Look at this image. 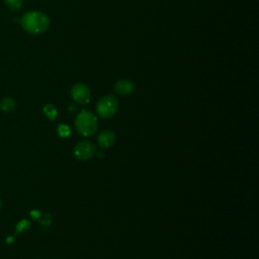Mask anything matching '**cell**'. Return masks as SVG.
I'll list each match as a JSON object with an SVG mask.
<instances>
[{
	"mask_svg": "<svg viewBox=\"0 0 259 259\" xmlns=\"http://www.w3.org/2000/svg\"><path fill=\"white\" fill-rule=\"evenodd\" d=\"M23 29L30 34H42L46 32L51 25L49 16L41 11H29L22 17Z\"/></svg>",
	"mask_w": 259,
	"mask_h": 259,
	"instance_id": "cell-1",
	"label": "cell"
},
{
	"mask_svg": "<svg viewBox=\"0 0 259 259\" xmlns=\"http://www.w3.org/2000/svg\"><path fill=\"white\" fill-rule=\"evenodd\" d=\"M75 126L77 131L85 136V137H90L94 135L97 131L98 122L97 117L94 114H92L89 111H81L75 120Z\"/></svg>",
	"mask_w": 259,
	"mask_h": 259,
	"instance_id": "cell-2",
	"label": "cell"
},
{
	"mask_svg": "<svg viewBox=\"0 0 259 259\" xmlns=\"http://www.w3.org/2000/svg\"><path fill=\"white\" fill-rule=\"evenodd\" d=\"M118 100L115 96L110 94L99 99L96 105L97 115L102 118L112 117L117 111Z\"/></svg>",
	"mask_w": 259,
	"mask_h": 259,
	"instance_id": "cell-3",
	"label": "cell"
},
{
	"mask_svg": "<svg viewBox=\"0 0 259 259\" xmlns=\"http://www.w3.org/2000/svg\"><path fill=\"white\" fill-rule=\"evenodd\" d=\"M96 153L95 145L89 141H81L74 148V155L78 160L86 161L91 159Z\"/></svg>",
	"mask_w": 259,
	"mask_h": 259,
	"instance_id": "cell-4",
	"label": "cell"
},
{
	"mask_svg": "<svg viewBox=\"0 0 259 259\" xmlns=\"http://www.w3.org/2000/svg\"><path fill=\"white\" fill-rule=\"evenodd\" d=\"M71 96L75 102L79 103L81 106H85L90 101L91 91L87 85L83 83H77L71 89Z\"/></svg>",
	"mask_w": 259,
	"mask_h": 259,
	"instance_id": "cell-5",
	"label": "cell"
},
{
	"mask_svg": "<svg viewBox=\"0 0 259 259\" xmlns=\"http://www.w3.org/2000/svg\"><path fill=\"white\" fill-rule=\"evenodd\" d=\"M114 90L118 95L127 96V95H130L131 93H133V91L135 90V84L133 81H131L129 79L118 80L114 85Z\"/></svg>",
	"mask_w": 259,
	"mask_h": 259,
	"instance_id": "cell-6",
	"label": "cell"
},
{
	"mask_svg": "<svg viewBox=\"0 0 259 259\" xmlns=\"http://www.w3.org/2000/svg\"><path fill=\"white\" fill-rule=\"evenodd\" d=\"M115 132L111 130L102 131L98 137H97V142L100 148L102 149H109L115 143Z\"/></svg>",
	"mask_w": 259,
	"mask_h": 259,
	"instance_id": "cell-7",
	"label": "cell"
},
{
	"mask_svg": "<svg viewBox=\"0 0 259 259\" xmlns=\"http://www.w3.org/2000/svg\"><path fill=\"white\" fill-rule=\"evenodd\" d=\"M0 108L3 112H11L15 109V100L11 97H5L0 102Z\"/></svg>",
	"mask_w": 259,
	"mask_h": 259,
	"instance_id": "cell-8",
	"label": "cell"
},
{
	"mask_svg": "<svg viewBox=\"0 0 259 259\" xmlns=\"http://www.w3.org/2000/svg\"><path fill=\"white\" fill-rule=\"evenodd\" d=\"M5 5L12 11H19L24 5V0H3Z\"/></svg>",
	"mask_w": 259,
	"mask_h": 259,
	"instance_id": "cell-9",
	"label": "cell"
},
{
	"mask_svg": "<svg viewBox=\"0 0 259 259\" xmlns=\"http://www.w3.org/2000/svg\"><path fill=\"white\" fill-rule=\"evenodd\" d=\"M44 113L46 115V116L51 119V120H54L56 117H57V115H58V112H57V109L55 106L53 105H47L45 108H44Z\"/></svg>",
	"mask_w": 259,
	"mask_h": 259,
	"instance_id": "cell-10",
	"label": "cell"
},
{
	"mask_svg": "<svg viewBox=\"0 0 259 259\" xmlns=\"http://www.w3.org/2000/svg\"><path fill=\"white\" fill-rule=\"evenodd\" d=\"M58 134L61 138H68L71 134V130L67 125H60L58 127Z\"/></svg>",
	"mask_w": 259,
	"mask_h": 259,
	"instance_id": "cell-11",
	"label": "cell"
},
{
	"mask_svg": "<svg viewBox=\"0 0 259 259\" xmlns=\"http://www.w3.org/2000/svg\"><path fill=\"white\" fill-rule=\"evenodd\" d=\"M29 222L27 220H23L21 221L19 224H17L16 226V231L17 232H24L25 230H28L29 228Z\"/></svg>",
	"mask_w": 259,
	"mask_h": 259,
	"instance_id": "cell-12",
	"label": "cell"
},
{
	"mask_svg": "<svg viewBox=\"0 0 259 259\" xmlns=\"http://www.w3.org/2000/svg\"><path fill=\"white\" fill-rule=\"evenodd\" d=\"M50 223H51V219H50V216L49 215H46L42 220H41V224L43 226H49L50 225Z\"/></svg>",
	"mask_w": 259,
	"mask_h": 259,
	"instance_id": "cell-13",
	"label": "cell"
},
{
	"mask_svg": "<svg viewBox=\"0 0 259 259\" xmlns=\"http://www.w3.org/2000/svg\"><path fill=\"white\" fill-rule=\"evenodd\" d=\"M30 216L33 218V219H40L42 217V213L40 211H32L30 213Z\"/></svg>",
	"mask_w": 259,
	"mask_h": 259,
	"instance_id": "cell-14",
	"label": "cell"
},
{
	"mask_svg": "<svg viewBox=\"0 0 259 259\" xmlns=\"http://www.w3.org/2000/svg\"><path fill=\"white\" fill-rule=\"evenodd\" d=\"M69 111H70V112H75L76 111V107L73 106V105H70V107H69Z\"/></svg>",
	"mask_w": 259,
	"mask_h": 259,
	"instance_id": "cell-15",
	"label": "cell"
},
{
	"mask_svg": "<svg viewBox=\"0 0 259 259\" xmlns=\"http://www.w3.org/2000/svg\"><path fill=\"white\" fill-rule=\"evenodd\" d=\"M11 241H12V242H13V238H12V237H8V240H7V242H8V243H10V242H11Z\"/></svg>",
	"mask_w": 259,
	"mask_h": 259,
	"instance_id": "cell-16",
	"label": "cell"
},
{
	"mask_svg": "<svg viewBox=\"0 0 259 259\" xmlns=\"http://www.w3.org/2000/svg\"><path fill=\"white\" fill-rule=\"evenodd\" d=\"M0 206H1V201H0Z\"/></svg>",
	"mask_w": 259,
	"mask_h": 259,
	"instance_id": "cell-17",
	"label": "cell"
}]
</instances>
